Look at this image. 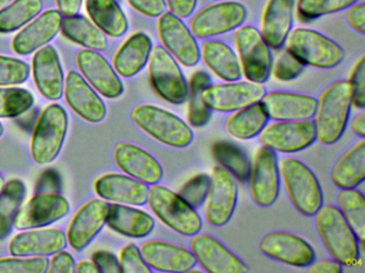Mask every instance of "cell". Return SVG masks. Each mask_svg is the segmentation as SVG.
Returning a JSON list of instances; mask_svg holds the SVG:
<instances>
[{
    "label": "cell",
    "instance_id": "d590c367",
    "mask_svg": "<svg viewBox=\"0 0 365 273\" xmlns=\"http://www.w3.org/2000/svg\"><path fill=\"white\" fill-rule=\"evenodd\" d=\"M61 29L66 38L87 49L106 50L108 48L106 34L83 15L66 16Z\"/></svg>",
    "mask_w": 365,
    "mask_h": 273
},
{
    "label": "cell",
    "instance_id": "680465c9",
    "mask_svg": "<svg viewBox=\"0 0 365 273\" xmlns=\"http://www.w3.org/2000/svg\"><path fill=\"white\" fill-rule=\"evenodd\" d=\"M59 12L65 16L78 14L82 6L83 0H56Z\"/></svg>",
    "mask_w": 365,
    "mask_h": 273
},
{
    "label": "cell",
    "instance_id": "db71d44e",
    "mask_svg": "<svg viewBox=\"0 0 365 273\" xmlns=\"http://www.w3.org/2000/svg\"><path fill=\"white\" fill-rule=\"evenodd\" d=\"M349 10L346 13V19H347L349 25L354 28L356 31L360 32L361 34L365 33V4H356L349 6Z\"/></svg>",
    "mask_w": 365,
    "mask_h": 273
},
{
    "label": "cell",
    "instance_id": "7402d4cb",
    "mask_svg": "<svg viewBox=\"0 0 365 273\" xmlns=\"http://www.w3.org/2000/svg\"><path fill=\"white\" fill-rule=\"evenodd\" d=\"M117 166L129 176L147 185H155L163 177L160 162L148 151L131 143H119L114 151Z\"/></svg>",
    "mask_w": 365,
    "mask_h": 273
},
{
    "label": "cell",
    "instance_id": "9f6ffc18",
    "mask_svg": "<svg viewBox=\"0 0 365 273\" xmlns=\"http://www.w3.org/2000/svg\"><path fill=\"white\" fill-rule=\"evenodd\" d=\"M307 268V272L309 273H341V264L335 259H326L318 260L315 262L314 260L311 264H309Z\"/></svg>",
    "mask_w": 365,
    "mask_h": 273
},
{
    "label": "cell",
    "instance_id": "ffe728a7",
    "mask_svg": "<svg viewBox=\"0 0 365 273\" xmlns=\"http://www.w3.org/2000/svg\"><path fill=\"white\" fill-rule=\"evenodd\" d=\"M269 119L274 121H301L315 114L317 100L305 94L273 91L260 100Z\"/></svg>",
    "mask_w": 365,
    "mask_h": 273
},
{
    "label": "cell",
    "instance_id": "9c48e42d",
    "mask_svg": "<svg viewBox=\"0 0 365 273\" xmlns=\"http://www.w3.org/2000/svg\"><path fill=\"white\" fill-rule=\"evenodd\" d=\"M68 130V114L61 105L46 107L38 121L31 141V155L38 164H48L63 149Z\"/></svg>",
    "mask_w": 365,
    "mask_h": 273
},
{
    "label": "cell",
    "instance_id": "30bf717a",
    "mask_svg": "<svg viewBox=\"0 0 365 273\" xmlns=\"http://www.w3.org/2000/svg\"><path fill=\"white\" fill-rule=\"evenodd\" d=\"M247 17V10L237 1H222L198 11L189 23L197 38H209L236 30Z\"/></svg>",
    "mask_w": 365,
    "mask_h": 273
},
{
    "label": "cell",
    "instance_id": "c3c4849f",
    "mask_svg": "<svg viewBox=\"0 0 365 273\" xmlns=\"http://www.w3.org/2000/svg\"><path fill=\"white\" fill-rule=\"evenodd\" d=\"M120 271L123 273H150L140 253V247L134 243H128L120 252Z\"/></svg>",
    "mask_w": 365,
    "mask_h": 273
},
{
    "label": "cell",
    "instance_id": "b9f144b4",
    "mask_svg": "<svg viewBox=\"0 0 365 273\" xmlns=\"http://www.w3.org/2000/svg\"><path fill=\"white\" fill-rule=\"evenodd\" d=\"M34 96L22 87H0V117H16L34 104Z\"/></svg>",
    "mask_w": 365,
    "mask_h": 273
},
{
    "label": "cell",
    "instance_id": "f35d334b",
    "mask_svg": "<svg viewBox=\"0 0 365 273\" xmlns=\"http://www.w3.org/2000/svg\"><path fill=\"white\" fill-rule=\"evenodd\" d=\"M211 151L220 166L227 170L237 181H247L251 170V161L242 149L234 143L220 141L212 145Z\"/></svg>",
    "mask_w": 365,
    "mask_h": 273
},
{
    "label": "cell",
    "instance_id": "4fadbf2b",
    "mask_svg": "<svg viewBox=\"0 0 365 273\" xmlns=\"http://www.w3.org/2000/svg\"><path fill=\"white\" fill-rule=\"evenodd\" d=\"M266 92L262 83L227 81L217 85L211 83L202 91V98L211 111L232 112L260 102Z\"/></svg>",
    "mask_w": 365,
    "mask_h": 273
},
{
    "label": "cell",
    "instance_id": "603a6c76",
    "mask_svg": "<svg viewBox=\"0 0 365 273\" xmlns=\"http://www.w3.org/2000/svg\"><path fill=\"white\" fill-rule=\"evenodd\" d=\"M110 204L95 198L89 200L76 213L68 230V240L76 251L84 250L106 223Z\"/></svg>",
    "mask_w": 365,
    "mask_h": 273
},
{
    "label": "cell",
    "instance_id": "f546056e",
    "mask_svg": "<svg viewBox=\"0 0 365 273\" xmlns=\"http://www.w3.org/2000/svg\"><path fill=\"white\" fill-rule=\"evenodd\" d=\"M106 223L115 232L131 238L148 236L155 222L146 211L140 210L125 204H110Z\"/></svg>",
    "mask_w": 365,
    "mask_h": 273
},
{
    "label": "cell",
    "instance_id": "e575fe53",
    "mask_svg": "<svg viewBox=\"0 0 365 273\" xmlns=\"http://www.w3.org/2000/svg\"><path fill=\"white\" fill-rule=\"evenodd\" d=\"M268 115L260 102L237 110L225 123L230 136L239 140H250L260 134L268 123Z\"/></svg>",
    "mask_w": 365,
    "mask_h": 273
},
{
    "label": "cell",
    "instance_id": "bcb514c9",
    "mask_svg": "<svg viewBox=\"0 0 365 273\" xmlns=\"http://www.w3.org/2000/svg\"><path fill=\"white\" fill-rule=\"evenodd\" d=\"M209 181H210L209 175H195L180 188L178 194L193 208H200L206 200Z\"/></svg>",
    "mask_w": 365,
    "mask_h": 273
},
{
    "label": "cell",
    "instance_id": "ab89813d",
    "mask_svg": "<svg viewBox=\"0 0 365 273\" xmlns=\"http://www.w3.org/2000/svg\"><path fill=\"white\" fill-rule=\"evenodd\" d=\"M42 8V0H14L0 10V33H10L26 25Z\"/></svg>",
    "mask_w": 365,
    "mask_h": 273
},
{
    "label": "cell",
    "instance_id": "f1b7e54d",
    "mask_svg": "<svg viewBox=\"0 0 365 273\" xmlns=\"http://www.w3.org/2000/svg\"><path fill=\"white\" fill-rule=\"evenodd\" d=\"M296 0H269L262 17V38L270 48L283 46L294 23Z\"/></svg>",
    "mask_w": 365,
    "mask_h": 273
},
{
    "label": "cell",
    "instance_id": "e0dca14e",
    "mask_svg": "<svg viewBox=\"0 0 365 273\" xmlns=\"http://www.w3.org/2000/svg\"><path fill=\"white\" fill-rule=\"evenodd\" d=\"M190 247L196 262L207 272L245 273L247 271V267L236 254L210 235L200 234V232L194 235L190 241Z\"/></svg>",
    "mask_w": 365,
    "mask_h": 273
},
{
    "label": "cell",
    "instance_id": "d6a6232c",
    "mask_svg": "<svg viewBox=\"0 0 365 273\" xmlns=\"http://www.w3.org/2000/svg\"><path fill=\"white\" fill-rule=\"evenodd\" d=\"M365 178V141L356 143L335 162L331 179L341 189L358 187Z\"/></svg>",
    "mask_w": 365,
    "mask_h": 273
},
{
    "label": "cell",
    "instance_id": "1f68e13d",
    "mask_svg": "<svg viewBox=\"0 0 365 273\" xmlns=\"http://www.w3.org/2000/svg\"><path fill=\"white\" fill-rule=\"evenodd\" d=\"M205 64L213 74L226 81H237L242 76L240 63L235 51L219 40H207L200 50Z\"/></svg>",
    "mask_w": 365,
    "mask_h": 273
},
{
    "label": "cell",
    "instance_id": "52a82bcc",
    "mask_svg": "<svg viewBox=\"0 0 365 273\" xmlns=\"http://www.w3.org/2000/svg\"><path fill=\"white\" fill-rule=\"evenodd\" d=\"M234 40L241 72L247 80L266 82L271 75L272 53L259 30L253 26H240L235 32Z\"/></svg>",
    "mask_w": 365,
    "mask_h": 273
},
{
    "label": "cell",
    "instance_id": "83f0119b",
    "mask_svg": "<svg viewBox=\"0 0 365 273\" xmlns=\"http://www.w3.org/2000/svg\"><path fill=\"white\" fill-rule=\"evenodd\" d=\"M67 245L65 232L56 228L27 230L16 235L9 245L14 256H46L63 251Z\"/></svg>",
    "mask_w": 365,
    "mask_h": 273
},
{
    "label": "cell",
    "instance_id": "11a10c76",
    "mask_svg": "<svg viewBox=\"0 0 365 273\" xmlns=\"http://www.w3.org/2000/svg\"><path fill=\"white\" fill-rule=\"evenodd\" d=\"M170 12L180 18H187L193 14L197 6V0H165Z\"/></svg>",
    "mask_w": 365,
    "mask_h": 273
},
{
    "label": "cell",
    "instance_id": "836d02e7",
    "mask_svg": "<svg viewBox=\"0 0 365 273\" xmlns=\"http://www.w3.org/2000/svg\"><path fill=\"white\" fill-rule=\"evenodd\" d=\"M89 17L103 33L120 38L129 28L127 16L116 0H87Z\"/></svg>",
    "mask_w": 365,
    "mask_h": 273
},
{
    "label": "cell",
    "instance_id": "6f0895ef",
    "mask_svg": "<svg viewBox=\"0 0 365 273\" xmlns=\"http://www.w3.org/2000/svg\"><path fill=\"white\" fill-rule=\"evenodd\" d=\"M59 188V177L55 172H46L42 178H40L38 190L46 193H54L55 190Z\"/></svg>",
    "mask_w": 365,
    "mask_h": 273
},
{
    "label": "cell",
    "instance_id": "2e32d148",
    "mask_svg": "<svg viewBox=\"0 0 365 273\" xmlns=\"http://www.w3.org/2000/svg\"><path fill=\"white\" fill-rule=\"evenodd\" d=\"M69 211V202L65 196L41 192L21 205L14 215V225L18 230L42 228L63 219Z\"/></svg>",
    "mask_w": 365,
    "mask_h": 273
},
{
    "label": "cell",
    "instance_id": "7a4b0ae2",
    "mask_svg": "<svg viewBox=\"0 0 365 273\" xmlns=\"http://www.w3.org/2000/svg\"><path fill=\"white\" fill-rule=\"evenodd\" d=\"M314 215L322 242L333 259L341 266L352 267L358 264L360 259L358 239L339 209L333 205L322 204Z\"/></svg>",
    "mask_w": 365,
    "mask_h": 273
},
{
    "label": "cell",
    "instance_id": "ac0fdd59",
    "mask_svg": "<svg viewBox=\"0 0 365 273\" xmlns=\"http://www.w3.org/2000/svg\"><path fill=\"white\" fill-rule=\"evenodd\" d=\"M259 250L272 259L299 268L309 266L316 258L315 251L305 239L282 230L264 235Z\"/></svg>",
    "mask_w": 365,
    "mask_h": 273
},
{
    "label": "cell",
    "instance_id": "cb8c5ba5",
    "mask_svg": "<svg viewBox=\"0 0 365 273\" xmlns=\"http://www.w3.org/2000/svg\"><path fill=\"white\" fill-rule=\"evenodd\" d=\"M65 96L69 106L87 122L98 123L106 117L103 100L76 70L66 78Z\"/></svg>",
    "mask_w": 365,
    "mask_h": 273
},
{
    "label": "cell",
    "instance_id": "4dcf8cb0",
    "mask_svg": "<svg viewBox=\"0 0 365 273\" xmlns=\"http://www.w3.org/2000/svg\"><path fill=\"white\" fill-rule=\"evenodd\" d=\"M153 49V41L148 34L138 32L130 36L117 51L114 68L117 74L130 78L146 66Z\"/></svg>",
    "mask_w": 365,
    "mask_h": 273
},
{
    "label": "cell",
    "instance_id": "5b68a950",
    "mask_svg": "<svg viewBox=\"0 0 365 273\" xmlns=\"http://www.w3.org/2000/svg\"><path fill=\"white\" fill-rule=\"evenodd\" d=\"M147 203L153 213L178 234L192 237L202 230V218L196 209L165 186L151 185Z\"/></svg>",
    "mask_w": 365,
    "mask_h": 273
},
{
    "label": "cell",
    "instance_id": "3957f363",
    "mask_svg": "<svg viewBox=\"0 0 365 273\" xmlns=\"http://www.w3.org/2000/svg\"><path fill=\"white\" fill-rule=\"evenodd\" d=\"M279 171L294 208L307 217L315 215L324 204V194L313 171L296 158L281 160Z\"/></svg>",
    "mask_w": 365,
    "mask_h": 273
},
{
    "label": "cell",
    "instance_id": "91938a15",
    "mask_svg": "<svg viewBox=\"0 0 365 273\" xmlns=\"http://www.w3.org/2000/svg\"><path fill=\"white\" fill-rule=\"evenodd\" d=\"M350 128L354 134L360 136L361 139L364 138L365 136V113L364 111H361L359 114L352 119L350 123Z\"/></svg>",
    "mask_w": 365,
    "mask_h": 273
},
{
    "label": "cell",
    "instance_id": "f907efd6",
    "mask_svg": "<svg viewBox=\"0 0 365 273\" xmlns=\"http://www.w3.org/2000/svg\"><path fill=\"white\" fill-rule=\"evenodd\" d=\"M130 6L147 17H159L166 11L165 0H127Z\"/></svg>",
    "mask_w": 365,
    "mask_h": 273
},
{
    "label": "cell",
    "instance_id": "94428289",
    "mask_svg": "<svg viewBox=\"0 0 365 273\" xmlns=\"http://www.w3.org/2000/svg\"><path fill=\"white\" fill-rule=\"evenodd\" d=\"M76 272L81 273H99V269L97 268L93 262H81L76 267Z\"/></svg>",
    "mask_w": 365,
    "mask_h": 273
},
{
    "label": "cell",
    "instance_id": "44dd1931",
    "mask_svg": "<svg viewBox=\"0 0 365 273\" xmlns=\"http://www.w3.org/2000/svg\"><path fill=\"white\" fill-rule=\"evenodd\" d=\"M78 65L91 85L102 95L117 98L123 93V85L110 62L96 50L83 49L78 55Z\"/></svg>",
    "mask_w": 365,
    "mask_h": 273
},
{
    "label": "cell",
    "instance_id": "d4e9b609",
    "mask_svg": "<svg viewBox=\"0 0 365 273\" xmlns=\"http://www.w3.org/2000/svg\"><path fill=\"white\" fill-rule=\"evenodd\" d=\"M61 23L63 14L59 11H46L16 34L12 42L14 50L19 55H26L46 46L57 36Z\"/></svg>",
    "mask_w": 365,
    "mask_h": 273
},
{
    "label": "cell",
    "instance_id": "6125c7cd",
    "mask_svg": "<svg viewBox=\"0 0 365 273\" xmlns=\"http://www.w3.org/2000/svg\"><path fill=\"white\" fill-rule=\"evenodd\" d=\"M4 187H5V179H4L3 175L0 174V193L3 191Z\"/></svg>",
    "mask_w": 365,
    "mask_h": 273
},
{
    "label": "cell",
    "instance_id": "6da1fadb",
    "mask_svg": "<svg viewBox=\"0 0 365 273\" xmlns=\"http://www.w3.org/2000/svg\"><path fill=\"white\" fill-rule=\"evenodd\" d=\"M351 100V85L348 80L334 81L324 90L314 114L316 140L332 145L341 138L347 127Z\"/></svg>",
    "mask_w": 365,
    "mask_h": 273
},
{
    "label": "cell",
    "instance_id": "f6af8a7d",
    "mask_svg": "<svg viewBox=\"0 0 365 273\" xmlns=\"http://www.w3.org/2000/svg\"><path fill=\"white\" fill-rule=\"evenodd\" d=\"M50 260L48 257L3 258L0 259V273H46Z\"/></svg>",
    "mask_w": 365,
    "mask_h": 273
},
{
    "label": "cell",
    "instance_id": "ba28073f",
    "mask_svg": "<svg viewBox=\"0 0 365 273\" xmlns=\"http://www.w3.org/2000/svg\"><path fill=\"white\" fill-rule=\"evenodd\" d=\"M149 76L155 91L173 105H182L187 100V79L175 58L163 46L153 47L149 55Z\"/></svg>",
    "mask_w": 365,
    "mask_h": 273
},
{
    "label": "cell",
    "instance_id": "60d3db41",
    "mask_svg": "<svg viewBox=\"0 0 365 273\" xmlns=\"http://www.w3.org/2000/svg\"><path fill=\"white\" fill-rule=\"evenodd\" d=\"M24 183L20 179H11L6 183L0 193V240L5 239L11 232L14 218L24 200Z\"/></svg>",
    "mask_w": 365,
    "mask_h": 273
},
{
    "label": "cell",
    "instance_id": "7dc6e473",
    "mask_svg": "<svg viewBox=\"0 0 365 273\" xmlns=\"http://www.w3.org/2000/svg\"><path fill=\"white\" fill-rule=\"evenodd\" d=\"M304 68V64L285 49L282 50L277 55L275 61L272 62L271 73L277 80L290 81L298 78Z\"/></svg>",
    "mask_w": 365,
    "mask_h": 273
},
{
    "label": "cell",
    "instance_id": "8fae6325",
    "mask_svg": "<svg viewBox=\"0 0 365 273\" xmlns=\"http://www.w3.org/2000/svg\"><path fill=\"white\" fill-rule=\"evenodd\" d=\"M238 202L237 179L221 166H215L210 175L205 200V215L209 223L223 226L230 222Z\"/></svg>",
    "mask_w": 365,
    "mask_h": 273
},
{
    "label": "cell",
    "instance_id": "ee69618b",
    "mask_svg": "<svg viewBox=\"0 0 365 273\" xmlns=\"http://www.w3.org/2000/svg\"><path fill=\"white\" fill-rule=\"evenodd\" d=\"M31 74L26 62L16 58L0 55V85H16L24 83Z\"/></svg>",
    "mask_w": 365,
    "mask_h": 273
},
{
    "label": "cell",
    "instance_id": "484cf974",
    "mask_svg": "<svg viewBox=\"0 0 365 273\" xmlns=\"http://www.w3.org/2000/svg\"><path fill=\"white\" fill-rule=\"evenodd\" d=\"M34 79L44 97L61 100L63 94V72L56 49L51 45L41 47L34 55Z\"/></svg>",
    "mask_w": 365,
    "mask_h": 273
},
{
    "label": "cell",
    "instance_id": "4316f807",
    "mask_svg": "<svg viewBox=\"0 0 365 273\" xmlns=\"http://www.w3.org/2000/svg\"><path fill=\"white\" fill-rule=\"evenodd\" d=\"M95 189L103 200L119 204L142 206L146 204L148 198L149 187L147 183L129 175H103L98 179Z\"/></svg>",
    "mask_w": 365,
    "mask_h": 273
},
{
    "label": "cell",
    "instance_id": "9a60e30c",
    "mask_svg": "<svg viewBox=\"0 0 365 273\" xmlns=\"http://www.w3.org/2000/svg\"><path fill=\"white\" fill-rule=\"evenodd\" d=\"M279 171L277 154L272 149L262 146L256 151L250 170V193L254 202L260 207L274 204L279 193Z\"/></svg>",
    "mask_w": 365,
    "mask_h": 273
},
{
    "label": "cell",
    "instance_id": "f5cc1de1",
    "mask_svg": "<svg viewBox=\"0 0 365 273\" xmlns=\"http://www.w3.org/2000/svg\"><path fill=\"white\" fill-rule=\"evenodd\" d=\"M76 266L71 254L59 251L55 253L51 264H48V271L51 273H73L76 272Z\"/></svg>",
    "mask_w": 365,
    "mask_h": 273
},
{
    "label": "cell",
    "instance_id": "7c38bea8",
    "mask_svg": "<svg viewBox=\"0 0 365 273\" xmlns=\"http://www.w3.org/2000/svg\"><path fill=\"white\" fill-rule=\"evenodd\" d=\"M262 146L279 153H297L316 141V130L311 119L301 121H277L264 126L258 134Z\"/></svg>",
    "mask_w": 365,
    "mask_h": 273
},
{
    "label": "cell",
    "instance_id": "816d5d0a",
    "mask_svg": "<svg viewBox=\"0 0 365 273\" xmlns=\"http://www.w3.org/2000/svg\"><path fill=\"white\" fill-rule=\"evenodd\" d=\"M93 264L99 269L100 272L119 273L120 264L115 254L108 251H98L93 254Z\"/></svg>",
    "mask_w": 365,
    "mask_h": 273
},
{
    "label": "cell",
    "instance_id": "e7e4bbea",
    "mask_svg": "<svg viewBox=\"0 0 365 273\" xmlns=\"http://www.w3.org/2000/svg\"><path fill=\"white\" fill-rule=\"evenodd\" d=\"M4 132V125L3 124L0 123V136H1V134H3Z\"/></svg>",
    "mask_w": 365,
    "mask_h": 273
},
{
    "label": "cell",
    "instance_id": "8d00e7d4",
    "mask_svg": "<svg viewBox=\"0 0 365 273\" xmlns=\"http://www.w3.org/2000/svg\"><path fill=\"white\" fill-rule=\"evenodd\" d=\"M339 210L343 215L359 242L365 241V200L364 196L354 188L341 189L337 196Z\"/></svg>",
    "mask_w": 365,
    "mask_h": 273
},
{
    "label": "cell",
    "instance_id": "277c9868",
    "mask_svg": "<svg viewBox=\"0 0 365 273\" xmlns=\"http://www.w3.org/2000/svg\"><path fill=\"white\" fill-rule=\"evenodd\" d=\"M286 50L304 65L330 70L339 65L345 51L335 41L315 30L296 28L286 38Z\"/></svg>",
    "mask_w": 365,
    "mask_h": 273
},
{
    "label": "cell",
    "instance_id": "be15d7a7",
    "mask_svg": "<svg viewBox=\"0 0 365 273\" xmlns=\"http://www.w3.org/2000/svg\"><path fill=\"white\" fill-rule=\"evenodd\" d=\"M10 1H12V0H0V9L5 6L6 4H9Z\"/></svg>",
    "mask_w": 365,
    "mask_h": 273
},
{
    "label": "cell",
    "instance_id": "d6986e66",
    "mask_svg": "<svg viewBox=\"0 0 365 273\" xmlns=\"http://www.w3.org/2000/svg\"><path fill=\"white\" fill-rule=\"evenodd\" d=\"M147 266L161 272H187L195 267L191 250L161 240H147L140 245Z\"/></svg>",
    "mask_w": 365,
    "mask_h": 273
},
{
    "label": "cell",
    "instance_id": "5bb4252c",
    "mask_svg": "<svg viewBox=\"0 0 365 273\" xmlns=\"http://www.w3.org/2000/svg\"><path fill=\"white\" fill-rule=\"evenodd\" d=\"M158 32L164 48L176 61L193 68L200 60V48L195 36L180 17L170 12L160 15Z\"/></svg>",
    "mask_w": 365,
    "mask_h": 273
},
{
    "label": "cell",
    "instance_id": "8992f818",
    "mask_svg": "<svg viewBox=\"0 0 365 273\" xmlns=\"http://www.w3.org/2000/svg\"><path fill=\"white\" fill-rule=\"evenodd\" d=\"M131 117L140 129L168 146L183 149L193 141L191 127L165 109L153 105H140L132 111Z\"/></svg>",
    "mask_w": 365,
    "mask_h": 273
},
{
    "label": "cell",
    "instance_id": "74e56055",
    "mask_svg": "<svg viewBox=\"0 0 365 273\" xmlns=\"http://www.w3.org/2000/svg\"><path fill=\"white\" fill-rule=\"evenodd\" d=\"M212 83L210 75L205 70H197L192 75L189 87V109L187 121L192 127L200 128L206 125L211 117V110L202 102V93L208 85Z\"/></svg>",
    "mask_w": 365,
    "mask_h": 273
},
{
    "label": "cell",
    "instance_id": "7bdbcfd3",
    "mask_svg": "<svg viewBox=\"0 0 365 273\" xmlns=\"http://www.w3.org/2000/svg\"><path fill=\"white\" fill-rule=\"evenodd\" d=\"M359 0H298L297 9L302 21H312L349 8Z\"/></svg>",
    "mask_w": 365,
    "mask_h": 273
},
{
    "label": "cell",
    "instance_id": "681fc988",
    "mask_svg": "<svg viewBox=\"0 0 365 273\" xmlns=\"http://www.w3.org/2000/svg\"><path fill=\"white\" fill-rule=\"evenodd\" d=\"M349 83L351 85V102L356 108L363 110L365 107V57L361 55L360 59L356 62L351 74H350Z\"/></svg>",
    "mask_w": 365,
    "mask_h": 273
}]
</instances>
